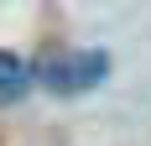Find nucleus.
Returning <instances> with one entry per match:
<instances>
[{
	"label": "nucleus",
	"instance_id": "obj_1",
	"mask_svg": "<svg viewBox=\"0 0 151 146\" xmlns=\"http://www.w3.org/2000/svg\"><path fill=\"white\" fill-rule=\"evenodd\" d=\"M104 73H109L104 52H58V58H47L42 68H37V78H42L52 94H83V89H94Z\"/></svg>",
	"mask_w": 151,
	"mask_h": 146
},
{
	"label": "nucleus",
	"instance_id": "obj_2",
	"mask_svg": "<svg viewBox=\"0 0 151 146\" xmlns=\"http://www.w3.org/2000/svg\"><path fill=\"white\" fill-rule=\"evenodd\" d=\"M31 78H37V73H31V63H21L16 52H5V47H0V99H21V94L31 89Z\"/></svg>",
	"mask_w": 151,
	"mask_h": 146
}]
</instances>
